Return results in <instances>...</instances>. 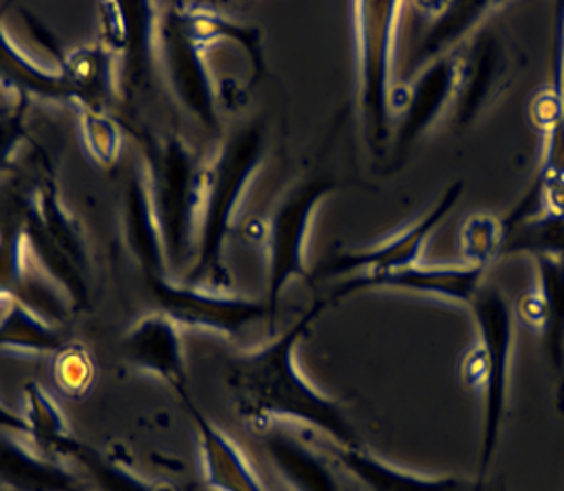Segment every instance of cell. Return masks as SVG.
Here are the masks:
<instances>
[{
	"mask_svg": "<svg viewBox=\"0 0 564 491\" xmlns=\"http://www.w3.org/2000/svg\"><path fill=\"white\" fill-rule=\"evenodd\" d=\"M329 306L327 298L313 304L275 340L231 357L227 362V388L238 415L257 429L290 418L327 435L338 448H360L365 444L352 418L339 402L304 378L296 359L302 338Z\"/></svg>",
	"mask_w": 564,
	"mask_h": 491,
	"instance_id": "6da1fadb",
	"label": "cell"
},
{
	"mask_svg": "<svg viewBox=\"0 0 564 491\" xmlns=\"http://www.w3.org/2000/svg\"><path fill=\"white\" fill-rule=\"evenodd\" d=\"M140 144L171 277L182 280L198 257L207 165L180 135L147 133Z\"/></svg>",
	"mask_w": 564,
	"mask_h": 491,
	"instance_id": "7a4b0ae2",
	"label": "cell"
},
{
	"mask_svg": "<svg viewBox=\"0 0 564 491\" xmlns=\"http://www.w3.org/2000/svg\"><path fill=\"white\" fill-rule=\"evenodd\" d=\"M264 149L267 130L263 123H250L229 135L217 159L207 165L198 257L180 282L219 292L229 290L231 275L226 263L227 238L234 229V217L246 188L263 163Z\"/></svg>",
	"mask_w": 564,
	"mask_h": 491,
	"instance_id": "3957f363",
	"label": "cell"
},
{
	"mask_svg": "<svg viewBox=\"0 0 564 491\" xmlns=\"http://www.w3.org/2000/svg\"><path fill=\"white\" fill-rule=\"evenodd\" d=\"M469 306L477 329V348L470 352L465 375L469 383L481 388L484 394V427L477 477L488 479L507 418L514 313L507 296L494 285L484 284Z\"/></svg>",
	"mask_w": 564,
	"mask_h": 491,
	"instance_id": "277c9868",
	"label": "cell"
},
{
	"mask_svg": "<svg viewBox=\"0 0 564 491\" xmlns=\"http://www.w3.org/2000/svg\"><path fill=\"white\" fill-rule=\"evenodd\" d=\"M400 13L402 2L395 0H360L355 4L358 107L362 113L367 142L377 156L383 152L392 135V65Z\"/></svg>",
	"mask_w": 564,
	"mask_h": 491,
	"instance_id": "5b68a950",
	"label": "cell"
},
{
	"mask_svg": "<svg viewBox=\"0 0 564 491\" xmlns=\"http://www.w3.org/2000/svg\"><path fill=\"white\" fill-rule=\"evenodd\" d=\"M338 189V182L329 175H313L290 189L280 205L269 215L264 226V244L269 261L267 304L275 321L285 287L294 280H308L306 240L311 221L321 200Z\"/></svg>",
	"mask_w": 564,
	"mask_h": 491,
	"instance_id": "8992f818",
	"label": "cell"
},
{
	"mask_svg": "<svg viewBox=\"0 0 564 491\" xmlns=\"http://www.w3.org/2000/svg\"><path fill=\"white\" fill-rule=\"evenodd\" d=\"M156 310L165 313L182 329H205L227 338H240L248 327L267 319L273 323L267 298H245L219 290L184 284L171 275L147 282Z\"/></svg>",
	"mask_w": 564,
	"mask_h": 491,
	"instance_id": "52a82bcc",
	"label": "cell"
},
{
	"mask_svg": "<svg viewBox=\"0 0 564 491\" xmlns=\"http://www.w3.org/2000/svg\"><path fill=\"white\" fill-rule=\"evenodd\" d=\"M100 44L119 58V95L128 100L151 86L159 46L156 9L149 0H111L98 4Z\"/></svg>",
	"mask_w": 564,
	"mask_h": 491,
	"instance_id": "ba28073f",
	"label": "cell"
},
{
	"mask_svg": "<svg viewBox=\"0 0 564 491\" xmlns=\"http://www.w3.org/2000/svg\"><path fill=\"white\" fill-rule=\"evenodd\" d=\"M465 192V182H454L446 192L440 196L437 205L425 212L414 226L404 229L394 238L365 250L341 252L329 259L319 269V277H352L360 273H388L404 266L419 265L423 248L427 244L430 236L448 217L452 208L458 205Z\"/></svg>",
	"mask_w": 564,
	"mask_h": 491,
	"instance_id": "9c48e42d",
	"label": "cell"
},
{
	"mask_svg": "<svg viewBox=\"0 0 564 491\" xmlns=\"http://www.w3.org/2000/svg\"><path fill=\"white\" fill-rule=\"evenodd\" d=\"M159 53L173 95L207 130L219 128L217 92L205 63V48L184 34L173 13L159 23Z\"/></svg>",
	"mask_w": 564,
	"mask_h": 491,
	"instance_id": "30bf717a",
	"label": "cell"
},
{
	"mask_svg": "<svg viewBox=\"0 0 564 491\" xmlns=\"http://www.w3.org/2000/svg\"><path fill=\"white\" fill-rule=\"evenodd\" d=\"M510 76V55L507 44L489 28H479L458 48L454 121L458 128L477 119L494 96L498 95Z\"/></svg>",
	"mask_w": 564,
	"mask_h": 491,
	"instance_id": "8fae6325",
	"label": "cell"
},
{
	"mask_svg": "<svg viewBox=\"0 0 564 491\" xmlns=\"http://www.w3.org/2000/svg\"><path fill=\"white\" fill-rule=\"evenodd\" d=\"M486 266H423L413 265L395 269L388 273H360L336 285L329 294V304L350 298L365 290H404L435 298L470 304L477 292L484 287Z\"/></svg>",
	"mask_w": 564,
	"mask_h": 491,
	"instance_id": "7c38bea8",
	"label": "cell"
},
{
	"mask_svg": "<svg viewBox=\"0 0 564 491\" xmlns=\"http://www.w3.org/2000/svg\"><path fill=\"white\" fill-rule=\"evenodd\" d=\"M121 350L138 371L165 381L182 400L189 397L182 327L165 313L154 310L133 323L121 340Z\"/></svg>",
	"mask_w": 564,
	"mask_h": 491,
	"instance_id": "4fadbf2b",
	"label": "cell"
},
{
	"mask_svg": "<svg viewBox=\"0 0 564 491\" xmlns=\"http://www.w3.org/2000/svg\"><path fill=\"white\" fill-rule=\"evenodd\" d=\"M456 69H458V51L423 67L414 76L409 88L400 92L394 90L398 92V98L394 100V113H398V132H395L398 152L409 151L454 100Z\"/></svg>",
	"mask_w": 564,
	"mask_h": 491,
	"instance_id": "5bb4252c",
	"label": "cell"
},
{
	"mask_svg": "<svg viewBox=\"0 0 564 491\" xmlns=\"http://www.w3.org/2000/svg\"><path fill=\"white\" fill-rule=\"evenodd\" d=\"M339 465L350 472L365 491H505L481 477L421 474L400 469L379 458L367 446L334 448Z\"/></svg>",
	"mask_w": 564,
	"mask_h": 491,
	"instance_id": "9a60e30c",
	"label": "cell"
},
{
	"mask_svg": "<svg viewBox=\"0 0 564 491\" xmlns=\"http://www.w3.org/2000/svg\"><path fill=\"white\" fill-rule=\"evenodd\" d=\"M425 13V34L414 48L411 69L416 74L433 61L458 51L481 28L496 2H416Z\"/></svg>",
	"mask_w": 564,
	"mask_h": 491,
	"instance_id": "2e32d148",
	"label": "cell"
},
{
	"mask_svg": "<svg viewBox=\"0 0 564 491\" xmlns=\"http://www.w3.org/2000/svg\"><path fill=\"white\" fill-rule=\"evenodd\" d=\"M184 404L198 434L203 474L208 490L269 491L240 450V446L226 432H221L203 411H198L192 397H186Z\"/></svg>",
	"mask_w": 564,
	"mask_h": 491,
	"instance_id": "e0dca14e",
	"label": "cell"
},
{
	"mask_svg": "<svg viewBox=\"0 0 564 491\" xmlns=\"http://www.w3.org/2000/svg\"><path fill=\"white\" fill-rule=\"evenodd\" d=\"M0 479L13 491H93L77 472L65 467L63 458L28 446L18 434L2 437Z\"/></svg>",
	"mask_w": 564,
	"mask_h": 491,
	"instance_id": "ac0fdd59",
	"label": "cell"
},
{
	"mask_svg": "<svg viewBox=\"0 0 564 491\" xmlns=\"http://www.w3.org/2000/svg\"><path fill=\"white\" fill-rule=\"evenodd\" d=\"M273 469L294 491H341L338 477L323 454L278 421L259 429Z\"/></svg>",
	"mask_w": 564,
	"mask_h": 491,
	"instance_id": "d6986e66",
	"label": "cell"
},
{
	"mask_svg": "<svg viewBox=\"0 0 564 491\" xmlns=\"http://www.w3.org/2000/svg\"><path fill=\"white\" fill-rule=\"evenodd\" d=\"M126 242L133 261L140 266L147 282L171 275L163 236L152 208L149 177L144 167H135L126 188Z\"/></svg>",
	"mask_w": 564,
	"mask_h": 491,
	"instance_id": "ffe728a7",
	"label": "cell"
},
{
	"mask_svg": "<svg viewBox=\"0 0 564 491\" xmlns=\"http://www.w3.org/2000/svg\"><path fill=\"white\" fill-rule=\"evenodd\" d=\"M58 67L79 109L107 111L119 95V58L100 42L67 53Z\"/></svg>",
	"mask_w": 564,
	"mask_h": 491,
	"instance_id": "44dd1931",
	"label": "cell"
},
{
	"mask_svg": "<svg viewBox=\"0 0 564 491\" xmlns=\"http://www.w3.org/2000/svg\"><path fill=\"white\" fill-rule=\"evenodd\" d=\"M25 413L13 416V425H4V429H13V434H23L32 446L42 452L69 458L76 450V437L69 432L67 418L61 413L55 397L51 396L36 381H28L23 388Z\"/></svg>",
	"mask_w": 564,
	"mask_h": 491,
	"instance_id": "7402d4cb",
	"label": "cell"
},
{
	"mask_svg": "<svg viewBox=\"0 0 564 491\" xmlns=\"http://www.w3.org/2000/svg\"><path fill=\"white\" fill-rule=\"evenodd\" d=\"M171 13L180 23V28L184 30V34L203 48L213 42H219V40H231L238 46H242L252 63L254 81H259L263 77L264 51L261 28L229 20L217 11L200 9V7L188 9L184 4H175V7H171Z\"/></svg>",
	"mask_w": 564,
	"mask_h": 491,
	"instance_id": "603a6c76",
	"label": "cell"
},
{
	"mask_svg": "<svg viewBox=\"0 0 564 491\" xmlns=\"http://www.w3.org/2000/svg\"><path fill=\"white\" fill-rule=\"evenodd\" d=\"M540 292L531 298L535 323L544 338L545 359L564 378V259H533Z\"/></svg>",
	"mask_w": 564,
	"mask_h": 491,
	"instance_id": "cb8c5ba5",
	"label": "cell"
},
{
	"mask_svg": "<svg viewBox=\"0 0 564 491\" xmlns=\"http://www.w3.org/2000/svg\"><path fill=\"white\" fill-rule=\"evenodd\" d=\"M0 343L2 350L34 354H58L67 346L55 323L9 292H2Z\"/></svg>",
	"mask_w": 564,
	"mask_h": 491,
	"instance_id": "d4e9b609",
	"label": "cell"
},
{
	"mask_svg": "<svg viewBox=\"0 0 564 491\" xmlns=\"http://www.w3.org/2000/svg\"><path fill=\"white\" fill-rule=\"evenodd\" d=\"M500 257L529 254L531 259H564V215L540 210L519 219H502Z\"/></svg>",
	"mask_w": 564,
	"mask_h": 491,
	"instance_id": "484cf974",
	"label": "cell"
},
{
	"mask_svg": "<svg viewBox=\"0 0 564 491\" xmlns=\"http://www.w3.org/2000/svg\"><path fill=\"white\" fill-rule=\"evenodd\" d=\"M0 55H2L4 92L11 90L13 95L21 96L25 100L30 96L61 100V102L74 100L67 84H65V77L61 74V67L57 72H48L44 67H40L36 61H32L25 53H21L20 46L15 42H11L7 28H2Z\"/></svg>",
	"mask_w": 564,
	"mask_h": 491,
	"instance_id": "4316f807",
	"label": "cell"
},
{
	"mask_svg": "<svg viewBox=\"0 0 564 491\" xmlns=\"http://www.w3.org/2000/svg\"><path fill=\"white\" fill-rule=\"evenodd\" d=\"M86 472L84 481L93 491H167L165 488L152 485L130 471L128 467L119 465L111 456L98 452L86 444H77L76 450L69 456Z\"/></svg>",
	"mask_w": 564,
	"mask_h": 491,
	"instance_id": "83f0119b",
	"label": "cell"
},
{
	"mask_svg": "<svg viewBox=\"0 0 564 491\" xmlns=\"http://www.w3.org/2000/svg\"><path fill=\"white\" fill-rule=\"evenodd\" d=\"M505 227L491 215H473L460 231V250L467 265L486 266L500 259Z\"/></svg>",
	"mask_w": 564,
	"mask_h": 491,
	"instance_id": "f1b7e54d",
	"label": "cell"
},
{
	"mask_svg": "<svg viewBox=\"0 0 564 491\" xmlns=\"http://www.w3.org/2000/svg\"><path fill=\"white\" fill-rule=\"evenodd\" d=\"M82 140L100 167H113L121 151V128L107 111L82 109Z\"/></svg>",
	"mask_w": 564,
	"mask_h": 491,
	"instance_id": "f546056e",
	"label": "cell"
},
{
	"mask_svg": "<svg viewBox=\"0 0 564 491\" xmlns=\"http://www.w3.org/2000/svg\"><path fill=\"white\" fill-rule=\"evenodd\" d=\"M55 375L67 394H84L95 379V364L84 348L67 343L57 354Z\"/></svg>",
	"mask_w": 564,
	"mask_h": 491,
	"instance_id": "4dcf8cb0",
	"label": "cell"
},
{
	"mask_svg": "<svg viewBox=\"0 0 564 491\" xmlns=\"http://www.w3.org/2000/svg\"><path fill=\"white\" fill-rule=\"evenodd\" d=\"M554 55L558 58L564 95V2L558 4V11H556V46H554Z\"/></svg>",
	"mask_w": 564,
	"mask_h": 491,
	"instance_id": "1f68e13d",
	"label": "cell"
},
{
	"mask_svg": "<svg viewBox=\"0 0 564 491\" xmlns=\"http://www.w3.org/2000/svg\"><path fill=\"white\" fill-rule=\"evenodd\" d=\"M556 406L564 413V378L558 381V392H556Z\"/></svg>",
	"mask_w": 564,
	"mask_h": 491,
	"instance_id": "d6a6232c",
	"label": "cell"
}]
</instances>
